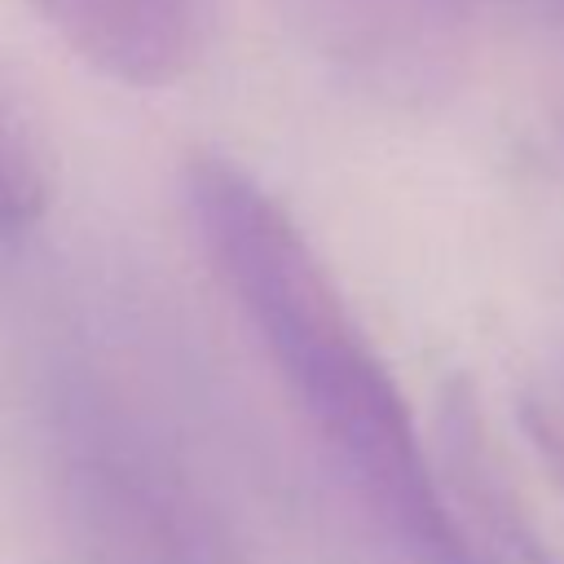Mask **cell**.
I'll return each mask as SVG.
<instances>
[{
	"label": "cell",
	"mask_w": 564,
	"mask_h": 564,
	"mask_svg": "<svg viewBox=\"0 0 564 564\" xmlns=\"http://www.w3.org/2000/svg\"><path fill=\"white\" fill-rule=\"evenodd\" d=\"M185 203L203 256L300 419L410 564H480L388 361L286 207L225 154H194Z\"/></svg>",
	"instance_id": "6da1fadb"
},
{
	"label": "cell",
	"mask_w": 564,
	"mask_h": 564,
	"mask_svg": "<svg viewBox=\"0 0 564 564\" xmlns=\"http://www.w3.org/2000/svg\"><path fill=\"white\" fill-rule=\"evenodd\" d=\"M44 427L75 564H238L185 458L128 392L62 370Z\"/></svg>",
	"instance_id": "7a4b0ae2"
},
{
	"label": "cell",
	"mask_w": 564,
	"mask_h": 564,
	"mask_svg": "<svg viewBox=\"0 0 564 564\" xmlns=\"http://www.w3.org/2000/svg\"><path fill=\"white\" fill-rule=\"evenodd\" d=\"M317 40L379 88H427L445 75L471 0H300Z\"/></svg>",
	"instance_id": "3957f363"
},
{
	"label": "cell",
	"mask_w": 564,
	"mask_h": 564,
	"mask_svg": "<svg viewBox=\"0 0 564 564\" xmlns=\"http://www.w3.org/2000/svg\"><path fill=\"white\" fill-rule=\"evenodd\" d=\"M44 22L101 75L154 88L176 79L198 48L194 0H31Z\"/></svg>",
	"instance_id": "277c9868"
},
{
	"label": "cell",
	"mask_w": 564,
	"mask_h": 564,
	"mask_svg": "<svg viewBox=\"0 0 564 564\" xmlns=\"http://www.w3.org/2000/svg\"><path fill=\"white\" fill-rule=\"evenodd\" d=\"M441 471L480 564H560L524 516L520 494L507 485L467 388H449L441 401Z\"/></svg>",
	"instance_id": "5b68a950"
},
{
	"label": "cell",
	"mask_w": 564,
	"mask_h": 564,
	"mask_svg": "<svg viewBox=\"0 0 564 564\" xmlns=\"http://www.w3.org/2000/svg\"><path fill=\"white\" fill-rule=\"evenodd\" d=\"M53 207V159L31 110L0 84V269L18 264Z\"/></svg>",
	"instance_id": "8992f818"
},
{
	"label": "cell",
	"mask_w": 564,
	"mask_h": 564,
	"mask_svg": "<svg viewBox=\"0 0 564 564\" xmlns=\"http://www.w3.org/2000/svg\"><path fill=\"white\" fill-rule=\"evenodd\" d=\"M520 427L564 489V370H542L520 392Z\"/></svg>",
	"instance_id": "52a82bcc"
},
{
	"label": "cell",
	"mask_w": 564,
	"mask_h": 564,
	"mask_svg": "<svg viewBox=\"0 0 564 564\" xmlns=\"http://www.w3.org/2000/svg\"><path fill=\"white\" fill-rule=\"evenodd\" d=\"M476 4H516V9H529V13L564 26V0H476Z\"/></svg>",
	"instance_id": "ba28073f"
}]
</instances>
